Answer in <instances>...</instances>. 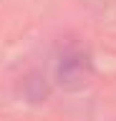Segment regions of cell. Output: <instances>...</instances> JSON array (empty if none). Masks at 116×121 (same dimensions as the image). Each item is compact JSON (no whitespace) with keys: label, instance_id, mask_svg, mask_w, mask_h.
<instances>
[{"label":"cell","instance_id":"6da1fadb","mask_svg":"<svg viewBox=\"0 0 116 121\" xmlns=\"http://www.w3.org/2000/svg\"><path fill=\"white\" fill-rule=\"evenodd\" d=\"M91 75V64L83 54H67L59 60L56 78L65 91H78L87 83Z\"/></svg>","mask_w":116,"mask_h":121},{"label":"cell","instance_id":"7a4b0ae2","mask_svg":"<svg viewBox=\"0 0 116 121\" xmlns=\"http://www.w3.org/2000/svg\"><path fill=\"white\" fill-rule=\"evenodd\" d=\"M48 92H49V89H48V86H46V81L41 77L27 78V81H25V94H27L29 100L40 102L43 99H46Z\"/></svg>","mask_w":116,"mask_h":121}]
</instances>
